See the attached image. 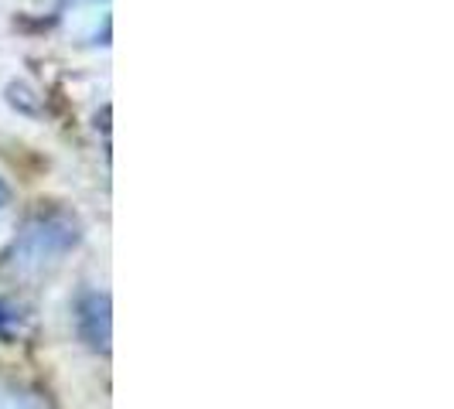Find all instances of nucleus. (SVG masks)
Segmentation results:
<instances>
[{
  "instance_id": "obj_1",
  "label": "nucleus",
  "mask_w": 454,
  "mask_h": 409,
  "mask_svg": "<svg viewBox=\"0 0 454 409\" xmlns=\"http://www.w3.org/2000/svg\"><path fill=\"white\" fill-rule=\"evenodd\" d=\"M79 239H82V228L68 212H42L27 219L18 239L11 243V250L4 256V270L18 280L42 276L45 270L59 266L79 246Z\"/></svg>"
},
{
  "instance_id": "obj_2",
  "label": "nucleus",
  "mask_w": 454,
  "mask_h": 409,
  "mask_svg": "<svg viewBox=\"0 0 454 409\" xmlns=\"http://www.w3.org/2000/svg\"><path fill=\"white\" fill-rule=\"evenodd\" d=\"M75 331L92 351H110V335H114L110 297L99 290H86L79 297L75 300Z\"/></svg>"
},
{
  "instance_id": "obj_3",
  "label": "nucleus",
  "mask_w": 454,
  "mask_h": 409,
  "mask_svg": "<svg viewBox=\"0 0 454 409\" xmlns=\"http://www.w3.org/2000/svg\"><path fill=\"white\" fill-rule=\"evenodd\" d=\"M31 335V311L14 297H0V341L14 344Z\"/></svg>"
},
{
  "instance_id": "obj_4",
  "label": "nucleus",
  "mask_w": 454,
  "mask_h": 409,
  "mask_svg": "<svg viewBox=\"0 0 454 409\" xmlns=\"http://www.w3.org/2000/svg\"><path fill=\"white\" fill-rule=\"evenodd\" d=\"M0 409H55L38 389L0 379Z\"/></svg>"
},
{
  "instance_id": "obj_5",
  "label": "nucleus",
  "mask_w": 454,
  "mask_h": 409,
  "mask_svg": "<svg viewBox=\"0 0 454 409\" xmlns=\"http://www.w3.org/2000/svg\"><path fill=\"white\" fill-rule=\"evenodd\" d=\"M4 204H7V184L0 181V208H4Z\"/></svg>"
}]
</instances>
